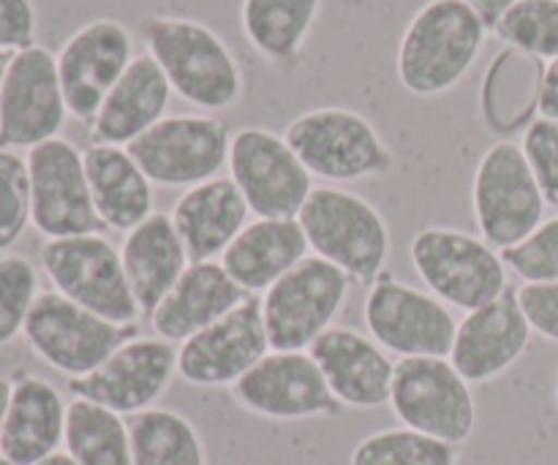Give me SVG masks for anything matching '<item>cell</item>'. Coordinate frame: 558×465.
I'll list each match as a JSON object with an SVG mask.
<instances>
[{"label": "cell", "instance_id": "cell-1", "mask_svg": "<svg viewBox=\"0 0 558 465\" xmlns=\"http://www.w3.org/2000/svg\"><path fill=\"white\" fill-rule=\"evenodd\" d=\"M147 54L161 65L174 96L207 114L232 109L243 98V69L229 44L205 22L153 14L142 20Z\"/></svg>", "mask_w": 558, "mask_h": 465}, {"label": "cell", "instance_id": "cell-2", "mask_svg": "<svg viewBox=\"0 0 558 465\" xmlns=\"http://www.w3.org/2000/svg\"><path fill=\"white\" fill-rule=\"evenodd\" d=\"M490 27L463 0H428L409 20L396 71L403 90L436 98L456 90L477 63Z\"/></svg>", "mask_w": 558, "mask_h": 465}, {"label": "cell", "instance_id": "cell-3", "mask_svg": "<svg viewBox=\"0 0 558 465\" xmlns=\"http://www.w3.org/2000/svg\"><path fill=\"white\" fill-rule=\"evenodd\" d=\"M314 256L357 283H374L390 261V227L381 212L341 185H316L298 216Z\"/></svg>", "mask_w": 558, "mask_h": 465}, {"label": "cell", "instance_id": "cell-4", "mask_svg": "<svg viewBox=\"0 0 558 465\" xmlns=\"http://www.w3.org/2000/svg\"><path fill=\"white\" fill-rule=\"evenodd\" d=\"M409 256L425 292L461 314L494 303L510 289L505 259L480 234L425 227L412 237Z\"/></svg>", "mask_w": 558, "mask_h": 465}, {"label": "cell", "instance_id": "cell-5", "mask_svg": "<svg viewBox=\"0 0 558 465\" xmlns=\"http://www.w3.org/2000/svg\"><path fill=\"white\" fill-rule=\"evenodd\" d=\"M311 178L330 185L381 178L392 169V152L365 114L347 107H319L298 114L283 131Z\"/></svg>", "mask_w": 558, "mask_h": 465}, {"label": "cell", "instance_id": "cell-6", "mask_svg": "<svg viewBox=\"0 0 558 465\" xmlns=\"http://www.w3.org/2000/svg\"><path fill=\"white\" fill-rule=\"evenodd\" d=\"M38 267L52 292L120 327H134L142 310L131 294L120 248L104 234L44 240Z\"/></svg>", "mask_w": 558, "mask_h": 465}, {"label": "cell", "instance_id": "cell-7", "mask_svg": "<svg viewBox=\"0 0 558 465\" xmlns=\"http://www.w3.org/2000/svg\"><path fill=\"white\" fill-rule=\"evenodd\" d=\"M352 292V278L319 256H305L262 294V321L272 352H308L330 327Z\"/></svg>", "mask_w": 558, "mask_h": 465}, {"label": "cell", "instance_id": "cell-8", "mask_svg": "<svg viewBox=\"0 0 558 465\" xmlns=\"http://www.w3.org/2000/svg\"><path fill=\"white\" fill-rule=\"evenodd\" d=\"M545 207L521 145L494 142L477 161L472 180V212L480 237L496 250L512 248L543 223Z\"/></svg>", "mask_w": 558, "mask_h": 465}, {"label": "cell", "instance_id": "cell-9", "mask_svg": "<svg viewBox=\"0 0 558 465\" xmlns=\"http://www.w3.org/2000/svg\"><path fill=\"white\" fill-rule=\"evenodd\" d=\"M398 423L452 446L472 439L477 401L472 384L447 357H407L396 363L390 403Z\"/></svg>", "mask_w": 558, "mask_h": 465}, {"label": "cell", "instance_id": "cell-10", "mask_svg": "<svg viewBox=\"0 0 558 465\" xmlns=\"http://www.w3.org/2000/svg\"><path fill=\"white\" fill-rule=\"evenodd\" d=\"M232 131L216 114H167L150 131L131 142V152L153 185L161 188H194L221 178L229 163Z\"/></svg>", "mask_w": 558, "mask_h": 465}, {"label": "cell", "instance_id": "cell-11", "mask_svg": "<svg viewBox=\"0 0 558 465\" xmlns=\"http://www.w3.org/2000/svg\"><path fill=\"white\" fill-rule=\"evenodd\" d=\"M134 335H140L136 325H112L58 292L38 294L22 332L31 352L69 381L93 374Z\"/></svg>", "mask_w": 558, "mask_h": 465}, {"label": "cell", "instance_id": "cell-12", "mask_svg": "<svg viewBox=\"0 0 558 465\" xmlns=\"http://www.w3.org/2000/svg\"><path fill=\"white\" fill-rule=\"evenodd\" d=\"M25 158L31 172V227L44 240L107 232L93 205L85 152L74 142L58 136L27 150Z\"/></svg>", "mask_w": 558, "mask_h": 465}, {"label": "cell", "instance_id": "cell-13", "mask_svg": "<svg viewBox=\"0 0 558 465\" xmlns=\"http://www.w3.org/2000/svg\"><path fill=\"white\" fill-rule=\"evenodd\" d=\"M363 319L368 335L398 359L450 357L458 330L452 308L387 272L371 283Z\"/></svg>", "mask_w": 558, "mask_h": 465}, {"label": "cell", "instance_id": "cell-14", "mask_svg": "<svg viewBox=\"0 0 558 465\" xmlns=\"http://www.w3.org/2000/svg\"><path fill=\"white\" fill-rule=\"evenodd\" d=\"M227 169L256 218H298L316 188L289 142L256 125L232 134Z\"/></svg>", "mask_w": 558, "mask_h": 465}, {"label": "cell", "instance_id": "cell-15", "mask_svg": "<svg viewBox=\"0 0 558 465\" xmlns=\"http://www.w3.org/2000/svg\"><path fill=\"white\" fill-rule=\"evenodd\" d=\"M69 118L54 54L41 44L11 54L0 85V147L33 150L58 139Z\"/></svg>", "mask_w": 558, "mask_h": 465}, {"label": "cell", "instance_id": "cell-16", "mask_svg": "<svg viewBox=\"0 0 558 465\" xmlns=\"http://www.w3.org/2000/svg\"><path fill=\"white\" fill-rule=\"evenodd\" d=\"M178 376V348L163 338L134 335L93 374L69 381V392L123 417L156 408Z\"/></svg>", "mask_w": 558, "mask_h": 465}, {"label": "cell", "instance_id": "cell-17", "mask_svg": "<svg viewBox=\"0 0 558 465\" xmlns=\"http://www.w3.org/2000/svg\"><path fill=\"white\" fill-rule=\"evenodd\" d=\"M134 58V36L123 22L101 16L76 27L54 54L71 118L93 123Z\"/></svg>", "mask_w": 558, "mask_h": 465}, {"label": "cell", "instance_id": "cell-18", "mask_svg": "<svg viewBox=\"0 0 558 465\" xmlns=\"http://www.w3.org/2000/svg\"><path fill=\"white\" fill-rule=\"evenodd\" d=\"M232 397L243 412L278 423L336 417L343 408L308 352L265 354L232 387Z\"/></svg>", "mask_w": 558, "mask_h": 465}, {"label": "cell", "instance_id": "cell-19", "mask_svg": "<svg viewBox=\"0 0 558 465\" xmlns=\"http://www.w3.org/2000/svg\"><path fill=\"white\" fill-rule=\"evenodd\" d=\"M262 305L248 297L210 327L178 346V376L191 387L232 390L265 354H270Z\"/></svg>", "mask_w": 558, "mask_h": 465}, {"label": "cell", "instance_id": "cell-20", "mask_svg": "<svg viewBox=\"0 0 558 465\" xmlns=\"http://www.w3.org/2000/svg\"><path fill=\"white\" fill-rule=\"evenodd\" d=\"M532 327L518 303V289H507L499 299L472 310L458 321L450 363L469 384H488L526 354Z\"/></svg>", "mask_w": 558, "mask_h": 465}, {"label": "cell", "instance_id": "cell-21", "mask_svg": "<svg viewBox=\"0 0 558 465\" xmlns=\"http://www.w3.org/2000/svg\"><path fill=\"white\" fill-rule=\"evenodd\" d=\"M327 387L343 408H381L390 403L396 359L371 335L352 327H330L308 348Z\"/></svg>", "mask_w": 558, "mask_h": 465}, {"label": "cell", "instance_id": "cell-22", "mask_svg": "<svg viewBox=\"0 0 558 465\" xmlns=\"http://www.w3.org/2000/svg\"><path fill=\"white\" fill-rule=\"evenodd\" d=\"M63 392L52 381L33 374L11 379V401L0 430V455L16 465H38L60 452L65 436Z\"/></svg>", "mask_w": 558, "mask_h": 465}, {"label": "cell", "instance_id": "cell-23", "mask_svg": "<svg viewBox=\"0 0 558 465\" xmlns=\"http://www.w3.org/2000/svg\"><path fill=\"white\" fill-rule=\"evenodd\" d=\"M245 299L248 294L229 278L221 261H191L172 292L150 314V327L156 338L180 346Z\"/></svg>", "mask_w": 558, "mask_h": 465}, {"label": "cell", "instance_id": "cell-24", "mask_svg": "<svg viewBox=\"0 0 558 465\" xmlns=\"http://www.w3.org/2000/svg\"><path fill=\"white\" fill-rule=\"evenodd\" d=\"M172 85L147 52L136 54L90 123L93 145L129 147L167 118Z\"/></svg>", "mask_w": 558, "mask_h": 465}, {"label": "cell", "instance_id": "cell-25", "mask_svg": "<svg viewBox=\"0 0 558 465\" xmlns=\"http://www.w3.org/2000/svg\"><path fill=\"white\" fill-rule=\"evenodd\" d=\"M248 205L232 178H213L185 188L169 212L191 261L221 259L248 227Z\"/></svg>", "mask_w": 558, "mask_h": 465}, {"label": "cell", "instance_id": "cell-26", "mask_svg": "<svg viewBox=\"0 0 558 465\" xmlns=\"http://www.w3.org/2000/svg\"><path fill=\"white\" fill-rule=\"evenodd\" d=\"M308 240L298 218H256L223 250L221 265L248 297L265 294L308 256Z\"/></svg>", "mask_w": 558, "mask_h": 465}, {"label": "cell", "instance_id": "cell-27", "mask_svg": "<svg viewBox=\"0 0 558 465\" xmlns=\"http://www.w3.org/2000/svg\"><path fill=\"white\" fill-rule=\"evenodd\" d=\"M125 278L142 314L150 316L156 305L172 292L191 265V256L174 229L169 212H153L147 221L123 234L120 243Z\"/></svg>", "mask_w": 558, "mask_h": 465}, {"label": "cell", "instance_id": "cell-28", "mask_svg": "<svg viewBox=\"0 0 558 465\" xmlns=\"http://www.w3.org/2000/svg\"><path fill=\"white\" fill-rule=\"evenodd\" d=\"M85 172L98 218L112 232H131L156 212L153 183L125 147L90 145Z\"/></svg>", "mask_w": 558, "mask_h": 465}, {"label": "cell", "instance_id": "cell-29", "mask_svg": "<svg viewBox=\"0 0 558 465\" xmlns=\"http://www.w3.org/2000/svg\"><path fill=\"white\" fill-rule=\"evenodd\" d=\"M322 0H243L240 27L254 52L270 63H292L308 44Z\"/></svg>", "mask_w": 558, "mask_h": 465}, {"label": "cell", "instance_id": "cell-30", "mask_svg": "<svg viewBox=\"0 0 558 465\" xmlns=\"http://www.w3.org/2000/svg\"><path fill=\"white\" fill-rule=\"evenodd\" d=\"M131 465H207L199 430L172 408H147L129 417Z\"/></svg>", "mask_w": 558, "mask_h": 465}, {"label": "cell", "instance_id": "cell-31", "mask_svg": "<svg viewBox=\"0 0 558 465\" xmlns=\"http://www.w3.org/2000/svg\"><path fill=\"white\" fill-rule=\"evenodd\" d=\"M63 452L80 465H131V430L123 414L74 397L65 414Z\"/></svg>", "mask_w": 558, "mask_h": 465}, {"label": "cell", "instance_id": "cell-32", "mask_svg": "<svg viewBox=\"0 0 558 465\" xmlns=\"http://www.w3.org/2000/svg\"><path fill=\"white\" fill-rule=\"evenodd\" d=\"M349 465H458V446L401 425L365 436Z\"/></svg>", "mask_w": 558, "mask_h": 465}, {"label": "cell", "instance_id": "cell-33", "mask_svg": "<svg viewBox=\"0 0 558 465\" xmlns=\"http://www.w3.org/2000/svg\"><path fill=\"white\" fill-rule=\"evenodd\" d=\"M494 33L510 49L548 63L558 58V0H518Z\"/></svg>", "mask_w": 558, "mask_h": 465}, {"label": "cell", "instance_id": "cell-34", "mask_svg": "<svg viewBox=\"0 0 558 465\" xmlns=\"http://www.w3.org/2000/svg\"><path fill=\"white\" fill-rule=\"evenodd\" d=\"M41 294L38 267L27 256H0V348L11 346L25 332L33 303Z\"/></svg>", "mask_w": 558, "mask_h": 465}, {"label": "cell", "instance_id": "cell-35", "mask_svg": "<svg viewBox=\"0 0 558 465\" xmlns=\"http://www.w3.org/2000/svg\"><path fill=\"white\" fill-rule=\"evenodd\" d=\"M31 227V172L27 158L0 147V256L9 254Z\"/></svg>", "mask_w": 558, "mask_h": 465}, {"label": "cell", "instance_id": "cell-36", "mask_svg": "<svg viewBox=\"0 0 558 465\" xmlns=\"http://www.w3.org/2000/svg\"><path fill=\"white\" fill-rule=\"evenodd\" d=\"M499 254L507 270L515 272L523 283L558 281V216L543 221L526 240Z\"/></svg>", "mask_w": 558, "mask_h": 465}, {"label": "cell", "instance_id": "cell-37", "mask_svg": "<svg viewBox=\"0 0 558 465\" xmlns=\"http://www.w3.org/2000/svg\"><path fill=\"white\" fill-rule=\"evenodd\" d=\"M529 169L545 196V205L558 207V120L534 118L521 139Z\"/></svg>", "mask_w": 558, "mask_h": 465}, {"label": "cell", "instance_id": "cell-38", "mask_svg": "<svg viewBox=\"0 0 558 465\" xmlns=\"http://www.w3.org/2000/svg\"><path fill=\"white\" fill-rule=\"evenodd\" d=\"M518 303L532 332L543 335L545 341L558 343V281L523 283L518 289Z\"/></svg>", "mask_w": 558, "mask_h": 465}, {"label": "cell", "instance_id": "cell-39", "mask_svg": "<svg viewBox=\"0 0 558 465\" xmlns=\"http://www.w3.org/2000/svg\"><path fill=\"white\" fill-rule=\"evenodd\" d=\"M38 11L33 0H0V49L22 52L36 44Z\"/></svg>", "mask_w": 558, "mask_h": 465}, {"label": "cell", "instance_id": "cell-40", "mask_svg": "<svg viewBox=\"0 0 558 465\" xmlns=\"http://www.w3.org/2000/svg\"><path fill=\"white\" fill-rule=\"evenodd\" d=\"M539 118L558 120V58L548 60L543 69V82H539Z\"/></svg>", "mask_w": 558, "mask_h": 465}, {"label": "cell", "instance_id": "cell-41", "mask_svg": "<svg viewBox=\"0 0 558 465\" xmlns=\"http://www.w3.org/2000/svg\"><path fill=\"white\" fill-rule=\"evenodd\" d=\"M463 3H466L469 9L477 11V14L485 20V25L490 27V33H494V27L499 25L501 16H505L518 0H463Z\"/></svg>", "mask_w": 558, "mask_h": 465}, {"label": "cell", "instance_id": "cell-42", "mask_svg": "<svg viewBox=\"0 0 558 465\" xmlns=\"http://www.w3.org/2000/svg\"><path fill=\"white\" fill-rule=\"evenodd\" d=\"M9 401H11V379L9 376H0V430H3V419H5V412H9Z\"/></svg>", "mask_w": 558, "mask_h": 465}, {"label": "cell", "instance_id": "cell-43", "mask_svg": "<svg viewBox=\"0 0 558 465\" xmlns=\"http://www.w3.org/2000/svg\"><path fill=\"white\" fill-rule=\"evenodd\" d=\"M38 465H80V463H76L74 457L69 455V452L60 450V452H54V455H49L47 461H41Z\"/></svg>", "mask_w": 558, "mask_h": 465}, {"label": "cell", "instance_id": "cell-44", "mask_svg": "<svg viewBox=\"0 0 558 465\" xmlns=\"http://www.w3.org/2000/svg\"><path fill=\"white\" fill-rule=\"evenodd\" d=\"M9 63H11V52H3V49H0V85H3V76L5 71H9Z\"/></svg>", "mask_w": 558, "mask_h": 465}, {"label": "cell", "instance_id": "cell-45", "mask_svg": "<svg viewBox=\"0 0 558 465\" xmlns=\"http://www.w3.org/2000/svg\"><path fill=\"white\" fill-rule=\"evenodd\" d=\"M0 465H16V463H11L9 457H3V455H0Z\"/></svg>", "mask_w": 558, "mask_h": 465}, {"label": "cell", "instance_id": "cell-46", "mask_svg": "<svg viewBox=\"0 0 558 465\" xmlns=\"http://www.w3.org/2000/svg\"><path fill=\"white\" fill-rule=\"evenodd\" d=\"M556 403H558V379H556Z\"/></svg>", "mask_w": 558, "mask_h": 465}]
</instances>
